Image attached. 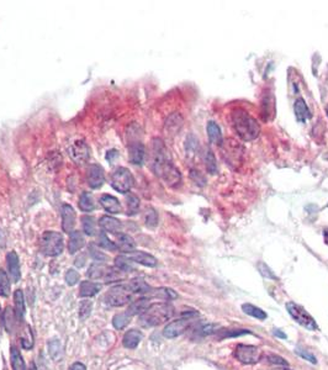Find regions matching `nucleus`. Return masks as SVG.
Masks as SVG:
<instances>
[{"instance_id":"f257e3e1","label":"nucleus","mask_w":328,"mask_h":370,"mask_svg":"<svg viewBox=\"0 0 328 370\" xmlns=\"http://www.w3.org/2000/svg\"><path fill=\"white\" fill-rule=\"evenodd\" d=\"M152 168L159 178H162L169 187H178L181 183V174L173 164L163 141L153 139L152 143Z\"/></svg>"},{"instance_id":"f03ea898","label":"nucleus","mask_w":328,"mask_h":370,"mask_svg":"<svg viewBox=\"0 0 328 370\" xmlns=\"http://www.w3.org/2000/svg\"><path fill=\"white\" fill-rule=\"evenodd\" d=\"M231 120H232V126L236 133L243 141H253L258 137L259 131H261L258 121L253 116H250L246 110L235 109L231 115Z\"/></svg>"},{"instance_id":"7ed1b4c3","label":"nucleus","mask_w":328,"mask_h":370,"mask_svg":"<svg viewBox=\"0 0 328 370\" xmlns=\"http://www.w3.org/2000/svg\"><path fill=\"white\" fill-rule=\"evenodd\" d=\"M174 315V307L168 303L151 304L143 314L139 315V324L143 327H156L167 322Z\"/></svg>"},{"instance_id":"20e7f679","label":"nucleus","mask_w":328,"mask_h":370,"mask_svg":"<svg viewBox=\"0 0 328 370\" xmlns=\"http://www.w3.org/2000/svg\"><path fill=\"white\" fill-rule=\"evenodd\" d=\"M40 246L44 254L48 257H56L63 252L64 241L61 233L55 231H47L41 236Z\"/></svg>"},{"instance_id":"39448f33","label":"nucleus","mask_w":328,"mask_h":370,"mask_svg":"<svg viewBox=\"0 0 328 370\" xmlns=\"http://www.w3.org/2000/svg\"><path fill=\"white\" fill-rule=\"evenodd\" d=\"M199 314L196 311H189V312H184L180 318L178 320L172 321L170 323H168L165 326L163 335L164 337L167 338H175L179 337V336L183 335L185 331L188 329V327L193 323L194 317H198Z\"/></svg>"},{"instance_id":"423d86ee","label":"nucleus","mask_w":328,"mask_h":370,"mask_svg":"<svg viewBox=\"0 0 328 370\" xmlns=\"http://www.w3.org/2000/svg\"><path fill=\"white\" fill-rule=\"evenodd\" d=\"M286 310L294 320L299 324H301L304 328L309 329V331H316V329H318V324L316 323L315 318L302 306L290 301V303L286 304Z\"/></svg>"},{"instance_id":"0eeeda50","label":"nucleus","mask_w":328,"mask_h":370,"mask_svg":"<svg viewBox=\"0 0 328 370\" xmlns=\"http://www.w3.org/2000/svg\"><path fill=\"white\" fill-rule=\"evenodd\" d=\"M135 179L127 168L120 167L111 175V187L121 194H126L133 187Z\"/></svg>"},{"instance_id":"6e6552de","label":"nucleus","mask_w":328,"mask_h":370,"mask_svg":"<svg viewBox=\"0 0 328 370\" xmlns=\"http://www.w3.org/2000/svg\"><path fill=\"white\" fill-rule=\"evenodd\" d=\"M131 296H132V292H131L127 285H116L111 287L109 291L106 292L105 300L111 306L120 307L130 303Z\"/></svg>"},{"instance_id":"1a4fd4ad","label":"nucleus","mask_w":328,"mask_h":370,"mask_svg":"<svg viewBox=\"0 0 328 370\" xmlns=\"http://www.w3.org/2000/svg\"><path fill=\"white\" fill-rule=\"evenodd\" d=\"M235 358L243 364H256L261 360L262 353L261 349L256 346H248V344H239L236 347L233 353Z\"/></svg>"},{"instance_id":"9d476101","label":"nucleus","mask_w":328,"mask_h":370,"mask_svg":"<svg viewBox=\"0 0 328 370\" xmlns=\"http://www.w3.org/2000/svg\"><path fill=\"white\" fill-rule=\"evenodd\" d=\"M69 156L73 162L78 164H83L89 159L90 150L84 139H78L69 147Z\"/></svg>"},{"instance_id":"9b49d317","label":"nucleus","mask_w":328,"mask_h":370,"mask_svg":"<svg viewBox=\"0 0 328 370\" xmlns=\"http://www.w3.org/2000/svg\"><path fill=\"white\" fill-rule=\"evenodd\" d=\"M88 183H89L91 189H99L102 187V184L105 183V175L100 166L93 164L89 167V169H88Z\"/></svg>"},{"instance_id":"f8f14e48","label":"nucleus","mask_w":328,"mask_h":370,"mask_svg":"<svg viewBox=\"0 0 328 370\" xmlns=\"http://www.w3.org/2000/svg\"><path fill=\"white\" fill-rule=\"evenodd\" d=\"M62 212V229L64 232L70 233L76 226V211L70 205L64 204L61 209Z\"/></svg>"},{"instance_id":"ddd939ff","label":"nucleus","mask_w":328,"mask_h":370,"mask_svg":"<svg viewBox=\"0 0 328 370\" xmlns=\"http://www.w3.org/2000/svg\"><path fill=\"white\" fill-rule=\"evenodd\" d=\"M144 156H146V150L141 142H133L128 146V158L132 164L136 166H141L144 161Z\"/></svg>"},{"instance_id":"4468645a","label":"nucleus","mask_w":328,"mask_h":370,"mask_svg":"<svg viewBox=\"0 0 328 370\" xmlns=\"http://www.w3.org/2000/svg\"><path fill=\"white\" fill-rule=\"evenodd\" d=\"M7 263H8V269H9V275L11 280L14 283H18L21 278V273H20V263H19V257L15 252H9L7 255Z\"/></svg>"},{"instance_id":"2eb2a0df","label":"nucleus","mask_w":328,"mask_h":370,"mask_svg":"<svg viewBox=\"0 0 328 370\" xmlns=\"http://www.w3.org/2000/svg\"><path fill=\"white\" fill-rule=\"evenodd\" d=\"M100 205L104 207L105 211H107L109 213H114V215H115V213L122 212L121 203L118 200V198H115V196H113V195H109V194L101 195Z\"/></svg>"},{"instance_id":"dca6fc26","label":"nucleus","mask_w":328,"mask_h":370,"mask_svg":"<svg viewBox=\"0 0 328 370\" xmlns=\"http://www.w3.org/2000/svg\"><path fill=\"white\" fill-rule=\"evenodd\" d=\"M116 248L121 250L122 253H133L136 250V242L126 233H119L116 238Z\"/></svg>"},{"instance_id":"f3484780","label":"nucleus","mask_w":328,"mask_h":370,"mask_svg":"<svg viewBox=\"0 0 328 370\" xmlns=\"http://www.w3.org/2000/svg\"><path fill=\"white\" fill-rule=\"evenodd\" d=\"M99 224H100V227L104 230V232L114 233V235H115V233H118L119 235V233L121 232L122 229L121 222L115 217H111V216H102L100 221H99Z\"/></svg>"},{"instance_id":"a211bd4d","label":"nucleus","mask_w":328,"mask_h":370,"mask_svg":"<svg viewBox=\"0 0 328 370\" xmlns=\"http://www.w3.org/2000/svg\"><path fill=\"white\" fill-rule=\"evenodd\" d=\"M109 272H110V267L104 266V264L101 263H94L91 264L89 269H88L87 275L90 279H93V280H101V279L106 280Z\"/></svg>"},{"instance_id":"6ab92c4d","label":"nucleus","mask_w":328,"mask_h":370,"mask_svg":"<svg viewBox=\"0 0 328 370\" xmlns=\"http://www.w3.org/2000/svg\"><path fill=\"white\" fill-rule=\"evenodd\" d=\"M294 113H295L296 120L299 122H305L311 119V111L307 106L306 101L302 98H299L294 104Z\"/></svg>"},{"instance_id":"aec40b11","label":"nucleus","mask_w":328,"mask_h":370,"mask_svg":"<svg viewBox=\"0 0 328 370\" xmlns=\"http://www.w3.org/2000/svg\"><path fill=\"white\" fill-rule=\"evenodd\" d=\"M130 259L135 263L142 264L144 267H156L157 266V259L153 257L152 254L146 252H141V250H135L133 253H131Z\"/></svg>"},{"instance_id":"412c9836","label":"nucleus","mask_w":328,"mask_h":370,"mask_svg":"<svg viewBox=\"0 0 328 370\" xmlns=\"http://www.w3.org/2000/svg\"><path fill=\"white\" fill-rule=\"evenodd\" d=\"M85 244V240L79 231H72L69 233V242H68V250L70 254H74L81 250Z\"/></svg>"},{"instance_id":"4be33fe9","label":"nucleus","mask_w":328,"mask_h":370,"mask_svg":"<svg viewBox=\"0 0 328 370\" xmlns=\"http://www.w3.org/2000/svg\"><path fill=\"white\" fill-rule=\"evenodd\" d=\"M142 337L143 336H142V333L139 331H137V329H130V331L125 333L122 343L128 349H135L142 341Z\"/></svg>"},{"instance_id":"5701e85b","label":"nucleus","mask_w":328,"mask_h":370,"mask_svg":"<svg viewBox=\"0 0 328 370\" xmlns=\"http://www.w3.org/2000/svg\"><path fill=\"white\" fill-rule=\"evenodd\" d=\"M151 306V301L148 298H142L138 299V300L133 301L131 304L130 307L127 310V314L130 316H135V315H141L143 314L144 311Z\"/></svg>"},{"instance_id":"b1692460","label":"nucleus","mask_w":328,"mask_h":370,"mask_svg":"<svg viewBox=\"0 0 328 370\" xmlns=\"http://www.w3.org/2000/svg\"><path fill=\"white\" fill-rule=\"evenodd\" d=\"M101 290V284L93 283V281H82L81 287H79V295L82 298H91L96 295Z\"/></svg>"},{"instance_id":"393cba45","label":"nucleus","mask_w":328,"mask_h":370,"mask_svg":"<svg viewBox=\"0 0 328 370\" xmlns=\"http://www.w3.org/2000/svg\"><path fill=\"white\" fill-rule=\"evenodd\" d=\"M126 285L128 286V289L131 290L132 294H148V292L152 290L146 281L141 278L132 279V280H131L128 284H126Z\"/></svg>"},{"instance_id":"a878e982","label":"nucleus","mask_w":328,"mask_h":370,"mask_svg":"<svg viewBox=\"0 0 328 370\" xmlns=\"http://www.w3.org/2000/svg\"><path fill=\"white\" fill-rule=\"evenodd\" d=\"M207 136H209V139L211 143L213 144H221L222 143V133H221V129L216 122L210 121L207 124Z\"/></svg>"},{"instance_id":"bb28decb","label":"nucleus","mask_w":328,"mask_h":370,"mask_svg":"<svg viewBox=\"0 0 328 370\" xmlns=\"http://www.w3.org/2000/svg\"><path fill=\"white\" fill-rule=\"evenodd\" d=\"M14 303H15V315L18 321L24 320L25 316V303H24V294L21 290H15L14 292Z\"/></svg>"},{"instance_id":"cd10ccee","label":"nucleus","mask_w":328,"mask_h":370,"mask_svg":"<svg viewBox=\"0 0 328 370\" xmlns=\"http://www.w3.org/2000/svg\"><path fill=\"white\" fill-rule=\"evenodd\" d=\"M10 360L13 370H26V365H25L24 358H22L21 353L16 347H11L10 351Z\"/></svg>"},{"instance_id":"c85d7f7f","label":"nucleus","mask_w":328,"mask_h":370,"mask_svg":"<svg viewBox=\"0 0 328 370\" xmlns=\"http://www.w3.org/2000/svg\"><path fill=\"white\" fill-rule=\"evenodd\" d=\"M242 311H243L246 315L252 316V317H254L259 321L267 320V317H268V315L265 314L263 310L259 309V307H257L254 305H252V304H243V305H242Z\"/></svg>"},{"instance_id":"c756f323","label":"nucleus","mask_w":328,"mask_h":370,"mask_svg":"<svg viewBox=\"0 0 328 370\" xmlns=\"http://www.w3.org/2000/svg\"><path fill=\"white\" fill-rule=\"evenodd\" d=\"M79 209L84 212H90L93 211L95 205H94V200H93V196L89 193H83L79 198Z\"/></svg>"},{"instance_id":"7c9ffc66","label":"nucleus","mask_w":328,"mask_h":370,"mask_svg":"<svg viewBox=\"0 0 328 370\" xmlns=\"http://www.w3.org/2000/svg\"><path fill=\"white\" fill-rule=\"evenodd\" d=\"M204 161H205V164H206L207 172L211 173V174H216V173H217V163H216L215 155H213L212 151L209 150V148L205 151Z\"/></svg>"},{"instance_id":"2f4dec72","label":"nucleus","mask_w":328,"mask_h":370,"mask_svg":"<svg viewBox=\"0 0 328 370\" xmlns=\"http://www.w3.org/2000/svg\"><path fill=\"white\" fill-rule=\"evenodd\" d=\"M148 294L152 295L153 298L163 299V300H173V299L178 298V295H176L172 289H167V287H161V289L151 290Z\"/></svg>"},{"instance_id":"473e14b6","label":"nucleus","mask_w":328,"mask_h":370,"mask_svg":"<svg viewBox=\"0 0 328 370\" xmlns=\"http://www.w3.org/2000/svg\"><path fill=\"white\" fill-rule=\"evenodd\" d=\"M133 262L130 258L125 257V255H119L115 258V266L116 268L121 270L124 273H130L133 270Z\"/></svg>"},{"instance_id":"72a5a7b5","label":"nucleus","mask_w":328,"mask_h":370,"mask_svg":"<svg viewBox=\"0 0 328 370\" xmlns=\"http://www.w3.org/2000/svg\"><path fill=\"white\" fill-rule=\"evenodd\" d=\"M144 224H146L147 227L150 229H155V227L158 225V213L153 207H147L146 211H144Z\"/></svg>"},{"instance_id":"f704fd0d","label":"nucleus","mask_w":328,"mask_h":370,"mask_svg":"<svg viewBox=\"0 0 328 370\" xmlns=\"http://www.w3.org/2000/svg\"><path fill=\"white\" fill-rule=\"evenodd\" d=\"M20 341H21L22 347L25 349H31L33 347V335L28 326H25L24 329H22L21 336H20Z\"/></svg>"},{"instance_id":"c9c22d12","label":"nucleus","mask_w":328,"mask_h":370,"mask_svg":"<svg viewBox=\"0 0 328 370\" xmlns=\"http://www.w3.org/2000/svg\"><path fill=\"white\" fill-rule=\"evenodd\" d=\"M15 316L16 315L14 314L13 309L10 306H8L4 312V324L8 332H13L14 327H15L16 321H18V318H15Z\"/></svg>"},{"instance_id":"e433bc0d","label":"nucleus","mask_w":328,"mask_h":370,"mask_svg":"<svg viewBox=\"0 0 328 370\" xmlns=\"http://www.w3.org/2000/svg\"><path fill=\"white\" fill-rule=\"evenodd\" d=\"M10 294V281L7 273L0 269V295L3 298H8Z\"/></svg>"},{"instance_id":"4c0bfd02","label":"nucleus","mask_w":328,"mask_h":370,"mask_svg":"<svg viewBox=\"0 0 328 370\" xmlns=\"http://www.w3.org/2000/svg\"><path fill=\"white\" fill-rule=\"evenodd\" d=\"M131 316L127 314V312H124V314H118L114 316L113 318V324L116 329H122L130 323Z\"/></svg>"},{"instance_id":"58836bf2","label":"nucleus","mask_w":328,"mask_h":370,"mask_svg":"<svg viewBox=\"0 0 328 370\" xmlns=\"http://www.w3.org/2000/svg\"><path fill=\"white\" fill-rule=\"evenodd\" d=\"M139 209V200L138 198L135 195H128L126 198V213L127 215L132 216L137 213Z\"/></svg>"},{"instance_id":"ea45409f","label":"nucleus","mask_w":328,"mask_h":370,"mask_svg":"<svg viewBox=\"0 0 328 370\" xmlns=\"http://www.w3.org/2000/svg\"><path fill=\"white\" fill-rule=\"evenodd\" d=\"M48 353H50L51 358L55 360H58L62 355V346L58 340H53L48 343Z\"/></svg>"},{"instance_id":"a19ab883","label":"nucleus","mask_w":328,"mask_h":370,"mask_svg":"<svg viewBox=\"0 0 328 370\" xmlns=\"http://www.w3.org/2000/svg\"><path fill=\"white\" fill-rule=\"evenodd\" d=\"M82 225H83V230H84L85 235H88V236L94 235V232H95V226H96L94 217H91V216H83Z\"/></svg>"},{"instance_id":"79ce46f5","label":"nucleus","mask_w":328,"mask_h":370,"mask_svg":"<svg viewBox=\"0 0 328 370\" xmlns=\"http://www.w3.org/2000/svg\"><path fill=\"white\" fill-rule=\"evenodd\" d=\"M181 122L183 120L180 116H179L178 114H174V115L170 116V118L168 119V121L165 122V127L169 129V131L175 132V131H178L181 127Z\"/></svg>"},{"instance_id":"37998d69","label":"nucleus","mask_w":328,"mask_h":370,"mask_svg":"<svg viewBox=\"0 0 328 370\" xmlns=\"http://www.w3.org/2000/svg\"><path fill=\"white\" fill-rule=\"evenodd\" d=\"M222 333L221 336H220V338L221 340H224V338H231V337H241V336H246V335H250V331H248V329H224V331H220Z\"/></svg>"},{"instance_id":"c03bdc74","label":"nucleus","mask_w":328,"mask_h":370,"mask_svg":"<svg viewBox=\"0 0 328 370\" xmlns=\"http://www.w3.org/2000/svg\"><path fill=\"white\" fill-rule=\"evenodd\" d=\"M91 310H93V304L89 300L82 301L81 305H79V317L81 320H85L88 318L91 314Z\"/></svg>"},{"instance_id":"a18cd8bd","label":"nucleus","mask_w":328,"mask_h":370,"mask_svg":"<svg viewBox=\"0 0 328 370\" xmlns=\"http://www.w3.org/2000/svg\"><path fill=\"white\" fill-rule=\"evenodd\" d=\"M99 244H100L104 249H107V250L116 249V244L114 243V242L111 241L109 237H107L106 233H105L104 231L100 232V235H99Z\"/></svg>"},{"instance_id":"49530a36","label":"nucleus","mask_w":328,"mask_h":370,"mask_svg":"<svg viewBox=\"0 0 328 370\" xmlns=\"http://www.w3.org/2000/svg\"><path fill=\"white\" fill-rule=\"evenodd\" d=\"M220 331V326L216 323H207V324H202V326L199 328V336H209V335H213L215 332Z\"/></svg>"},{"instance_id":"de8ad7c7","label":"nucleus","mask_w":328,"mask_h":370,"mask_svg":"<svg viewBox=\"0 0 328 370\" xmlns=\"http://www.w3.org/2000/svg\"><path fill=\"white\" fill-rule=\"evenodd\" d=\"M65 281H67L68 285H76L79 281V273L74 269H68L65 273Z\"/></svg>"},{"instance_id":"09e8293b","label":"nucleus","mask_w":328,"mask_h":370,"mask_svg":"<svg viewBox=\"0 0 328 370\" xmlns=\"http://www.w3.org/2000/svg\"><path fill=\"white\" fill-rule=\"evenodd\" d=\"M296 354L300 355L301 358H304V359H306L307 361H310V363H312V364L317 363V359H316L315 355H313L312 353H310L309 351H305V349L298 348V349H296Z\"/></svg>"},{"instance_id":"8fccbe9b","label":"nucleus","mask_w":328,"mask_h":370,"mask_svg":"<svg viewBox=\"0 0 328 370\" xmlns=\"http://www.w3.org/2000/svg\"><path fill=\"white\" fill-rule=\"evenodd\" d=\"M267 358H268V361L272 364H276V365H283V366L287 365V361L285 360L283 357H279V355H276V354H269Z\"/></svg>"},{"instance_id":"3c124183","label":"nucleus","mask_w":328,"mask_h":370,"mask_svg":"<svg viewBox=\"0 0 328 370\" xmlns=\"http://www.w3.org/2000/svg\"><path fill=\"white\" fill-rule=\"evenodd\" d=\"M258 268H259V272H261V274L263 275V277H265V278H269V279H276L275 275L273 274L272 269L268 268L267 264H264V263H259Z\"/></svg>"},{"instance_id":"603ef678","label":"nucleus","mask_w":328,"mask_h":370,"mask_svg":"<svg viewBox=\"0 0 328 370\" xmlns=\"http://www.w3.org/2000/svg\"><path fill=\"white\" fill-rule=\"evenodd\" d=\"M90 255L93 257L94 261H98V262L106 261V255L102 254V253L99 252L98 249L94 248V246H90Z\"/></svg>"},{"instance_id":"864d4df0","label":"nucleus","mask_w":328,"mask_h":370,"mask_svg":"<svg viewBox=\"0 0 328 370\" xmlns=\"http://www.w3.org/2000/svg\"><path fill=\"white\" fill-rule=\"evenodd\" d=\"M115 158H119V152H118V151H115V150L109 151V152H107V155H106V159H107V161H109L110 163H113L114 159H115Z\"/></svg>"},{"instance_id":"5fc2aeb1","label":"nucleus","mask_w":328,"mask_h":370,"mask_svg":"<svg viewBox=\"0 0 328 370\" xmlns=\"http://www.w3.org/2000/svg\"><path fill=\"white\" fill-rule=\"evenodd\" d=\"M69 370H87V368H85L84 364L82 363H74L72 366H70Z\"/></svg>"},{"instance_id":"6e6d98bb","label":"nucleus","mask_w":328,"mask_h":370,"mask_svg":"<svg viewBox=\"0 0 328 370\" xmlns=\"http://www.w3.org/2000/svg\"><path fill=\"white\" fill-rule=\"evenodd\" d=\"M274 335H275L276 337L281 338V340H286V338H287V336L285 335L284 332H281L280 329H274Z\"/></svg>"},{"instance_id":"4d7b16f0","label":"nucleus","mask_w":328,"mask_h":370,"mask_svg":"<svg viewBox=\"0 0 328 370\" xmlns=\"http://www.w3.org/2000/svg\"><path fill=\"white\" fill-rule=\"evenodd\" d=\"M5 241H7V240H5L4 232H3L2 230H0V247H4L5 246Z\"/></svg>"},{"instance_id":"13d9d810","label":"nucleus","mask_w":328,"mask_h":370,"mask_svg":"<svg viewBox=\"0 0 328 370\" xmlns=\"http://www.w3.org/2000/svg\"><path fill=\"white\" fill-rule=\"evenodd\" d=\"M323 237H324V242H326V244H328V230H324Z\"/></svg>"},{"instance_id":"bf43d9fd","label":"nucleus","mask_w":328,"mask_h":370,"mask_svg":"<svg viewBox=\"0 0 328 370\" xmlns=\"http://www.w3.org/2000/svg\"><path fill=\"white\" fill-rule=\"evenodd\" d=\"M273 370H291V369H289V368H280V366H279V368H275V369H273Z\"/></svg>"},{"instance_id":"052dcab7","label":"nucleus","mask_w":328,"mask_h":370,"mask_svg":"<svg viewBox=\"0 0 328 370\" xmlns=\"http://www.w3.org/2000/svg\"><path fill=\"white\" fill-rule=\"evenodd\" d=\"M30 370H37V369H36V366H35V364H31V368H30Z\"/></svg>"},{"instance_id":"680f3d73","label":"nucleus","mask_w":328,"mask_h":370,"mask_svg":"<svg viewBox=\"0 0 328 370\" xmlns=\"http://www.w3.org/2000/svg\"><path fill=\"white\" fill-rule=\"evenodd\" d=\"M0 322H2V309H0Z\"/></svg>"},{"instance_id":"e2e57ef3","label":"nucleus","mask_w":328,"mask_h":370,"mask_svg":"<svg viewBox=\"0 0 328 370\" xmlns=\"http://www.w3.org/2000/svg\"><path fill=\"white\" fill-rule=\"evenodd\" d=\"M326 113H327V116H328V105H327V107H326Z\"/></svg>"}]
</instances>
